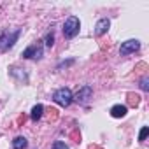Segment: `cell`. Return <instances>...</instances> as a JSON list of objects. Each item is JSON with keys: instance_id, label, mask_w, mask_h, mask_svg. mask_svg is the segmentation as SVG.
<instances>
[{"instance_id": "cell-2", "label": "cell", "mask_w": 149, "mask_h": 149, "mask_svg": "<svg viewBox=\"0 0 149 149\" xmlns=\"http://www.w3.org/2000/svg\"><path fill=\"white\" fill-rule=\"evenodd\" d=\"M79 30H81V21H79V18H76V16L67 18V21L63 23V35H65L67 39H74V37L79 33Z\"/></svg>"}, {"instance_id": "cell-9", "label": "cell", "mask_w": 149, "mask_h": 149, "mask_svg": "<svg viewBox=\"0 0 149 149\" xmlns=\"http://www.w3.org/2000/svg\"><path fill=\"white\" fill-rule=\"evenodd\" d=\"M42 112H44V105L42 104H37V105H33V109H32V121H39L40 118H42Z\"/></svg>"}, {"instance_id": "cell-1", "label": "cell", "mask_w": 149, "mask_h": 149, "mask_svg": "<svg viewBox=\"0 0 149 149\" xmlns=\"http://www.w3.org/2000/svg\"><path fill=\"white\" fill-rule=\"evenodd\" d=\"M19 35H21V28H14V30H6V32H2V35H0V51L11 49V47L16 44V40H18Z\"/></svg>"}, {"instance_id": "cell-12", "label": "cell", "mask_w": 149, "mask_h": 149, "mask_svg": "<svg viewBox=\"0 0 149 149\" xmlns=\"http://www.w3.org/2000/svg\"><path fill=\"white\" fill-rule=\"evenodd\" d=\"M53 149H68V146H67L65 142H61V140H56V142L53 144Z\"/></svg>"}, {"instance_id": "cell-5", "label": "cell", "mask_w": 149, "mask_h": 149, "mask_svg": "<svg viewBox=\"0 0 149 149\" xmlns=\"http://www.w3.org/2000/svg\"><path fill=\"white\" fill-rule=\"evenodd\" d=\"M139 49H140V40L130 39V40H126V42L121 44L119 54H121V56H126V54H132V53H135V51H139Z\"/></svg>"}, {"instance_id": "cell-8", "label": "cell", "mask_w": 149, "mask_h": 149, "mask_svg": "<svg viewBox=\"0 0 149 149\" xmlns=\"http://www.w3.org/2000/svg\"><path fill=\"white\" fill-rule=\"evenodd\" d=\"M126 112H128L126 105H121V104H118V105H114V107L111 109V116H112V118H125Z\"/></svg>"}, {"instance_id": "cell-6", "label": "cell", "mask_w": 149, "mask_h": 149, "mask_svg": "<svg viewBox=\"0 0 149 149\" xmlns=\"http://www.w3.org/2000/svg\"><path fill=\"white\" fill-rule=\"evenodd\" d=\"M21 56H23V58H35V60H40V58H42V46H40V44H32V46H28V47L23 51Z\"/></svg>"}, {"instance_id": "cell-3", "label": "cell", "mask_w": 149, "mask_h": 149, "mask_svg": "<svg viewBox=\"0 0 149 149\" xmlns=\"http://www.w3.org/2000/svg\"><path fill=\"white\" fill-rule=\"evenodd\" d=\"M53 100L61 107H68L74 102V95H72V91L68 88H60V90H56L53 93Z\"/></svg>"}, {"instance_id": "cell-10", "label": "cell", "mask_w": 149, "mask_h": 149, "mask_svg": "<svg viewBox=\"0 0 149 149\" xmlns=\"http://www.w3.org/2000/svg\"><path fill=\"white\" fill-rule=\"evenodd\" d=\"M26 146H28V142H26L25 137H16V139L13 140V147H14V149H25Z\"/></svg>"}, {"instance_id": "cell-13", "label": "cell", "mask_w": 149, "mask_h": 149, "mask_svg": "<svg viewBox=\"0 0 149 149\" xmlns=\"http://www.w3.org/2000/svg\"><path fill=\"white\" fill-rule=\"evenodd\" d=\"M53 44H54V35H53V33H47V35H46V46L51 47Z\"/></svg>"}, {"instance_id": "cell-4", "label": "cell", "mask_w": 149, "mask_h": 149, "mask_svg": "<svg viewBox=\"0 0 149 149\" xmlns=\"http://www.w3.org/2000/svg\"><path fill=\"white\" fill-rule=\"evenodd\" d=\"M93 97V88L91 86H83L77 93H76V97H74V100H76L77 104H81V105H86L88 102H90V98Z\"/></svg>"}, {"instance_id": "cell-15", "label": "cell", "mask_w": 149, "mask_h": 149, "mask_svg": "<svg viewBox=\"0 0 149 149\" xmlns=\"http://www.w3.org/2000/svg\"><path fill=\"white\" fill-rule=\"evenodd\" d=\"M140 88H142L144 91H147V90H149V86H147V77H144V79L140 81Z\"/></svg>"}, {"instance_id": "cell-11", "label": "cell", "mask_w": 149, "mask_h": 149, "mask_svg": "<svg viewBox=\"0 0 149 149\" xmlns=\"http://www.w3.org/2000/svg\"><path fill=\"white\" fill-rule=\"evenodd\" d=\"M128 98H130V104H133V105H139V102H140V97L139 95H133V93H130Z\"/></svg>"}, {"instance_id": "cell-7", "label": "cell", "mask_w": 149, "mask_h": 149, "mask_svg": "<svg viewBox=\"0 0 149 149\" xmlns=\"http://www.w3.org/2000/svg\"><path fill=\"white\" fill-rule=\"evenodd\" d=\"M109 26H111V19L109 18H102V19H98L97 21V25H95V35H104L107 30H109Z\"/></svg>"}, {"instance_id": "cell-14", "label": "cell", "mask_w": 149, "mask_h": 149, "mask_svg": "<svg viewBox=\"0 0 149 149\" xmlns=\"http://www.w3.org/2000/svg\"><path fill=\"white\" fill-rule=\"evenodd\" d=\"M147 133H149V128H147V126H144V128L140 130V133H139V140H146Z\"/></svg>"}]
</instances>
